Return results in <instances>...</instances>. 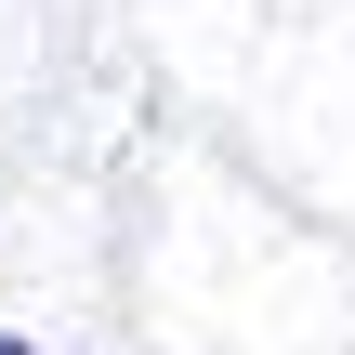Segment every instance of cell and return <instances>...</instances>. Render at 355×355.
Here are the masks:
<instances>
[{"label": "cell", "instance_id": "cell-1", "mask_svg": "<svg viewBox=\"0 0 355 355\" xmlns=\"http://www.w3.org/2000/svg\"><path fill=\"white\" fill-rule=\"evenodd\" d=\"M0 355H40V343H0Z\"/></svg>", "mask_w": 355, "mask_h": 355}]
</instances>
